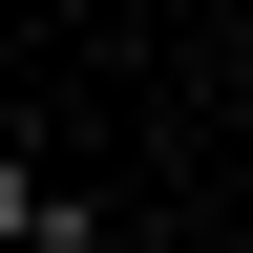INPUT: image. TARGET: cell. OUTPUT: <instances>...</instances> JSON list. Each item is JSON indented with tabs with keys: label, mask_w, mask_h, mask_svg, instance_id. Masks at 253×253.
I'll use <instances>...</instances> for the list:
<instances>
[{
	"label": "cell",
	"mask_w": 253,
	"mask_h": 253,
	"mask_svg": "<svg viewBox=\"0 0 253 253\" xmlns=\"http://www.w3.org/2000/svg\"><path fill=\"white\" fill-rule=\"evenodd\" d=\"M0 253H106V211H84V190H42V169H0Z\"/></svg>",
	"instance_id": "6da1fadb"
}]
</instances>
